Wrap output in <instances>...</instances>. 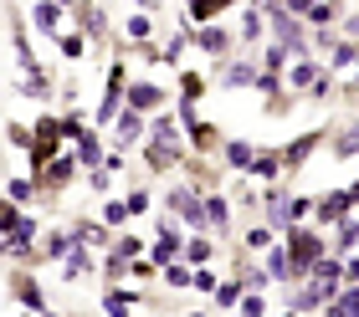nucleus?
I'll use <instances>...</instances> for the list:
<instances>
[{
  "mask_svg": "<svg viewBox=\"0 0 359 317\" xmlns=\"http://www.w3.org/2000/svg\"><path fill=\"white\" fill-rule=\"evenodd\" d=\"M123 272H134V266H128V261H123L118 251H108V261H103V276H108V281H118Z\"/></svg>",
  "mask_w": 359,
  "mask_h": 317,
  "instance_id": "nucleus-36",
  "label": "nucleus"
},
{
  "mask_svg": "<svg viewBox=\"0 0 359 317\" xmlns=\"http://www.w3.org/2000/svg\"><path fill=\"white\" fill-rule=\"evenodd\" d=\"M62 10H67V6H57V0H36V10H31V26L46 31V36H62Z\"/></svg>",
  "mask_w": 359,
  "mask_h": 317,
  "instance_id": "nucleus-8",
  "label": "nucleus"
},
{
  "mask_svg": "<svg viewBox=\"0 0 359 317\" xmlns=\"http://www.w3.org/2000/svg\"><path fill=\"white\" fill-rule=\"evenodd\" d=\"M329 92H334V77H329V72H323V77L313 82V92H308V97H313V103H323V97H329Z\"/></svg>",
  "mask_w": 359,
  "mask_h": 317,
  "instance_id": "nucleus-43",
  "label": "nucleus"
},
{
  "mask_svg": "<svg viewBox=\"0 0 359 317\" xmlns=\"http://www.w3.org/2000/svg\"><path fill=\"white\" fill-rule=\"evenodd\" d=\"M349 210H354V195H349V190H334V195L313 199L318 225H344V220H349Z\"/></svg>",
  "mask_w": 359,
  "mask_h": 317,
  "instance_id": "nucleus-4",
  "label": "nucleus"
},
{
  "mask_svg": "<svg viewBox=\"0 0 359 317\" xmlns=\"http://www.w3.org/2000/svg\"><path fill=\"white\" fill-rule=\"evenodd\" d=\"M149 139H159V143H180V123L170 118V113H159V118L149 123Z\"/></svg>",
  "mask_w": 359,
  "mask_h": 317,
  "instance_id": "nucleus-25",
  "label": "nucleus"
},
{
  "mask_svg": "<svg viewBox=\"0 0 359 317\" xmlns=\"http://www.w3.org/2000/svg\"><path fill=\"white\" fill-rule=\"evenodd\" d=\"M247 246L252 251H272V230H247Z\"/></svg>",
  "mask_w": 359,
  "mask_h": 317,
  "instance_id": "nucleus-41",
  "label": "nucleus"
},
{
  "mask_svg": "<svg viewBox=\"0 0 359 317\" xmlns=\"http://www.w3.org/2000/svg\"><path fill=\"white\" fill-rule=\"evenodd\" d=\"M72 236H77V246H103V241H108V230H103V225H93V220H77V225H72Z\"/></svg>",
  "mask_w": 359,
  "mask_h": 317,
  "instance_id": "nucleus-27",
  "label": "nucleus"
},
{
  "mask_svg": "<svg viewBox=\"0 0 359 317\" xmlns=\"http://www.w3.org/2000/svg\"><path fill=\"white\" fill-rule=\"evenodd\" d=\"M354 251H359V215H349L334 236V256H354Z\"/></svg>",
  "mask_w": 359,
  "mask_h": 317,
  "instance_id": "nucleus-18",
  "label": "nucleus"
},
{
  "mask_svg": "<svg viewBox=\"0 0 359 317\" xmlns=\"http://www.w3.org/2000/svg\"><path fill=\"white\" fill-rule=\"evenodd\" d=\"M210 256H216V246H210L205 236H195V241H185V261H190V266H205Z\"/></svg>",
  "mask_w": 359,
  "mask_h": 317,
  "instance_id": "nucleus-28",
  "label": "nucleus"
},
{
  "mask_svg": "<svg viewBox=\"0 0 359 317\" xmlns=\"http://www.w3.org/2000/svg\"><path fill=\"white\" fill-rule=\"evenodd\" d=\"M241 36H247V41H257V36H262V15H257V10H247V15H241Z\"/></svg>",
  "mask_w": 359,
  "mask_h": 317,
  "instance_id": "nucleus-39",
  "label": "nucleus"
},
{
  "mask_svg": "<svg viewBox=\"0 0 359 317\" xmlns=\"http://www.w3.org/2000/svg\"><path fill=\"white\" fill-rule=\"evenodd\" d=\"M149 31H154V21H149V15H144V10H134V15H128V36H149Z\"/></svg>",
  "mask_w": 359,
  "mask_h": 317,
  "instance_id": "nucleus-37",
  "label": "nucleus"
},
{
  "mask_svg": "<svg viewBox=\"0 0 359 317\" xmlns=\"http://www.w3.org/2000/svg\"><path fill=\"white\" fill-rule=\"evenodd\" d=\"M257 92L272 97V92H277V72H262V77H257Z\"/></svg>",
  "mask_w": 359,
  "mask_h": 317,
  "instance_id": "nucleus-48",
  "label": "nucleus"
},
{
  "mask_svg": "<svg viewBox=\"0 0 359 317\" xmlns=\"http://www.w3.org/2000/svg\"><path fill=\"white\" fill-rule=\"evenodd\" d=\"M334 154H339V159L359 154V123H349V128H344V139H334Z\"/></svg>",
  "mask_w": 359,
  "mask_h": 317,
  "instance_id": "nucleus-33",
  "label": "nucleus"
},
{
  "mask_svg": "<svg viewBox=\"0 0 359 317\" xmlns=\"http://www.w3.org/2000/svg\"><path fill=\"white\" fill-rule=\"evenodd\" d=\"M144 164H149V169H175V164H180V143L149 139V143H144Z\"/></svg>",
  "mask_w": 359,
  "mask_h": 317,
  "instance_id": "nucleus-11",
  "label": "nucleus"
},
{
  "mask_svg": "<svg viewBox=\"0 0 359 317\" xmlns=\"http://www.w3.org/2000/svg\"><path fill=\"white\" fill-rule=\"evenodd\" d=\"M318 77H323V72H318V62H308V57L292 66V87H308V92H313V82H318Z\"/></svg>",
  "mask_w": 359,
  "mask_h": 317,
  "instance_id": "nucleus-29",
  "label": "nucleus"
},
{
  "mask_svg": "<svg viewBox=\"0 0 359 317\" xmlns=\"http://www.w3.org/2000/svg\"><path fill=\"white\" fill-rule=\"evenodd\" d=\"M318 6V0H283V10H292V15H303V21H308V10H313Z\"/></svg>",
  "mask_w": 359,
  "mask_h": 317,
  "instance_id": "nucleus-45",
  "label": "nucleus"
},
{
  "mask_svg": "<svg viewBox=\"0 0 359 317\" xmlns=\"http://www.w3.org/2000/svg\"><path fill=\"white\" fill-rule=\"evenodd\" d=\"M344 272H349V281L359 287V251H354V256H344Z\"/></svg>",
  "mask_w": 359,
  "mask_h": 317,
  "instance_id": "nucleus-49",
  "label": "nucleus"
},
{
  "mask_svg": "<svg viewBox=\"0 0 359 317\" xmlns=\"http://www.w3.org/2000/svg\"><path fill=\"white\" fill-rule=\"evenodd\" d=\"M262 62H267V72H283V62H287V52H283V46H267V57H262Z\"/></svg>",
  "mask_w": 359,
  "mask_h": 317,
  "instance_id": "nucleus-44",
  "label": "nucleus"
},
{
  "mask_svg": "<svg viewBox=\"0 0 359 317\" xmlns=\"http://www.w3.org/2000/svg\"><path fill=\"white\" fill-rule=\"evenodd\" d=\"M231 6H236V0H185V15L195 26H210L221 10H231Z\"/></svg>",
  "mask_w": 359,
  "mask_h": 317,
  "instance_id": "nucleus-12",
  "label": "nucleus"
},
{
  "mask_svg": "<svg viewBox=\"0 0 359 317\" xmlns=\"http://www.w3.org/2000/svg\"><path fill=\"white\" fill-rule=\"evenodd\" d=\"M128 215H134V210H128V199H108V205H103V225H108V230H118Z\"/></svg>",
  "mask_w": 359,
  "mask_h": 317,
  "instance_id": "nucleus-30",
  "label": "nucleus"
},
{
  "mask_svg": "<svg viewBox=\"0 0 359 317\" xmlns=\"http://www.w3.org/2000/svg\"><path fill=\"white\" fill-rule=\"evenodd\" d=\"M103 159H108V154H103V143H97V133L88 128L83 139H77V164H83V169H103Z\"/></svg>",
  "mask_w": 359,
  "mask_h": 317,
  "instance_id": "nucleus-16",
  "label": "nucleus"
},
{
  "mask_svg": "<svg viewBox=\"0 0 359 317\" xmlns=\"http://www.w3.org/2000/svg\"><path fill=\"white\" fill-rule=\"evenodd\" d=\"M180 92H185V103L205 97V82H201V72H180Z\"/></svg>",
  "mask_w": 359,
  "mask_h": 317,
  "instance_id": "nucleus-34",
  "label": "nucleus"
},
{
  "mask_svg": "<svg viewBox=\"0 0 359 317\" xmlns=\"http://www.w3.org/2000/svg\"><path fill=\"white\" fill-rule=\"evenodd\" d=\"M88 185H93V190H108V185H113V174H108V169H93V174H88Z\"/></svg>",
  "mask_w": 359,
  "mask_h": 317,
  "instance_id": "nucleus-47",
  "label": "nucleus"
},
{
  "mask_svg": "<svg viewBox=\"0 0 359 317\" xmlns=\"http://www.w3.org/2000/svg\"><path fill=\"white\" fill-rule=\"evenodd\" d=\"M195 46H201L205 57H226V46H231V36H226L221 26H201V31H195Z\"/></svg>",
  "mask_w": 359,
  "mask_h": 317,
  "instance_id": "nucleus-15",
  "label": "nucleus"
},
{
  "mask_svg": "<svg viewBox=\"0 0 359 317\" xmlns=\"http://www.w3.org/2000/svg\"><path fill=\"white\" fill-rule=\"evenodd\" d=\"M88 272H93V256L83 251V246H72V256L62 261V276H67V281H77V276H88Z\"/></svg>",
  "mask_w": 359,
  "mask_h": 317,
  "instance_id": "nucleus-24",
  "label": "nucleus"
},
{
  "mask_svg": "<svg viewBox=\"0 0 359 317\" xmlns=\"http://www.w3.org/2000/svg\"><path fill=\"white\" fill-rule=\"evenodd\" d=\"M221 87H257V66L252 62H226L221 66Z\"/></svg>",
  "mask_w": 359,
  "mask_h": 317,
  "instance_id": "nucleus-14",
  "label": "nucleus"
},
{
  "mask_svg": "<svg viewBox=\"0 0 359 317\" xmlns=\"http://www.w3.org/2000/svg\"><path fill=\"white\" fill-rule=\"evenodd\" d=\"M339 10H344V0H318V6H313V10H308V21H313V26H323V31H329V26H339Z\"/></svg>",
  "mask_w": 359,
  "mask_h": 317,
  "instance_id": "nucleus-23",
  "label": "nucleus"
},
{
  "mask_svg": "<svg viewBox=\"0 0 359 317\" xmlns=\"http://www.w3.org/2000/svg\"><path fill=\"white\" fill-rule=\"evenodd\" d=\"M241 297H247V292H241V281H226V287L216 292V307H236Z\"/></svg>",
  "mask_w": 359,
  "mask_h": 317,
  "instance_id": "nucleus-35",
  "label": "nucleus"
},
{
  "mask_svg": "<svg viewBox=\"0 0 359 317\" xmlns=\"http://www.w3.org/2000/svg\"><path fill=\"white\" fill-rule=\"evenodd\" d=\"M77 15H83V26L93 31V36H103V31H108V21H103V10H97L93 0H83V6H77Z\"/></svg>",
  "mask_w": 359,
  "mask_h": 317,
  "instance_id": "nucleus-31",
  "label": "nucleus"
},
{
  "mask_svg": "<svg viewBox=\"0 0 359 317\" xmlns=\"http://www.w3.org/2000/svg\"><path fill=\"white\" fill-rule=\"evenodd\" d=\"M283 246H287V256L298 261V272H318V261L329 256V251H323V236H318V230H303V225L283 230Z\"/></svg>",
  "mask_w": 359,
  "mask_h": 317,
  "instance_id": "nucleus-1",
  "label": "nucleus"
},
{
  "mask_svg": "<svg viewBox=\"0 0 359 317\" xmlns=\"http://www.w3.org/2000/svg\"><path fill=\"white\" fill-rule=\"evenodd\" d=\"M205 220H210V230L231 225V205H226V195H205Z\"/></svg>",
  "mask_w": 359,
  "mask_h": 317,
  "instance_id": "nucleus-20",
  "label": "nucleus"
},
{
  "mask_svg": "<svg viewBox=\"0 0 359 317\" xmlns=\"http://www.w3.org/2000/svg\"><path fill=\"white\" fill-rule=\"evenodd\" d=\"M128 108H134V113L165 108V87H159V82H134V87H128Z\"/></svg>",
  "mask_w": 359,
  "mask_h": 317,
  "instance_id": "nucleus-7",
  "label": "nucleus"
},
{
  "mask_svg": "<svg viewBox=\"0 0 359 317\" xmlns=\"http://www.w3.org/2000/svg\"><path fill=\"white\" fill-rule=\"evenodd\" d=\"M57 46H62V57H67V62H83L88 57V36H57Z\"/></svg>",
  "mask_w": 359,
  "mask_h": 317,
  "instance_id": "nucleus-32",
  "label": "nucleus"
},
{
  "mask_svg": "<svg viewBox=\"0 0 359 317\" xmlns=\"http://www.w3.org/2000/svg\"><path fill=\"white\" fill-rule=\"evenodd\" d=\"M123 108H128V72H123V62H113V66H108L103 103H97V123H118Z\"/></svg>",
  "mask_w": 359,
  "mask_h": 317,
  "instance_id": "nucleus-2",
  "label": "nucleus"
},
{
  "mask_svg": "<svg viewBox=\"0 0 359 317\" xmlns=\"http://www.w3.org/2000/svg\"><path fill=\"white\" fill-rule=\"evenodd\" d=\"M11 317H21V312H11Z\"/></svg>",
  "mask_w": 359,
  "mask_h": 317,
  "instance_id": "nucleus-52",
  "label": "nucleus"
},
{
  "mask_svg": "<svg viewBox=\"0 0 359 317\" xmlns=\"http://www.w3.org/2000/svg\"><path fill=\"white\" fill-rule=\"evenodd\" d=\"M323 143V128H308L303 139H292L287 148H283V169H303V159L313 154V148Z\"/></svg>",
  "mask_w": 359,
  "mask_h": 317,
  "instance_id": "nucleus-5",
  "label": "nucleus"
},
{
  "mask_svg": "<svg viewBox=\"0 0 359 317\" xmlns=\"http://www.w3.org/2000/svg\"><path fill=\"white\" fill-rule=\"evenodd\" d=\"M267 276H272V281H292V276H303V272H298V261L287 256V246H272V251H267Z\"/></svg>",
  "mask_w": 359,
  "mask_h": 317,
  "instance_id": "nucleus-13",
  "label": "nucleus"
},
{
  "mask_svg": "<svg viewBox=\"0 0 359 317\" xmlns=\"http://www.w3.org/2000/svg\"><path fill=\"white\" fill-rule=\"evenodd\" d=\"M165 199H170V210H175L185 225H195V230H205V225H210V220H205V199L195 195V190H185V185H180V190H170Z\"/></svg>",
  "mask_w": 359,
  "mask_h": 317,
  "instance_id": "nucleus-3",
  "label": "nucleus"
},
{
  "mask_svg": "<svg viewBox=\"0 0 359 317\" xmlns=\"http://www.w3.org/2000/svg\"><path fill=\"white\" fill-rule=\"evenodd\" d=\"M277 169H283V148H277V154L267 148V154H257V164H252L257 179H277Z\"/></svg>",
  "mask_w": 359,
  "mask_h": 317,
  "instance_id": "nucleus-26",
  "label": "nucleus"
},
{
  "mask_svg": "<svg viewBox=\"0 0 359 317\" xmlns=\"http://www.w3.org/2000/svg\"><path fill=\"white\" fill-rule=\"evenodd\" d=\"M36 195H41V179H21V174L6 179V199L11 205H26V199H36Z\"/></svg>",
  "mask_w": 359,
  "mask_h": 317,
  "instance_id": "nucleus-19",
  "label": "nucleus"
},
{
  "mask_svg": "<svg viewBox=\"0 0 359 317\" xmlns=\"http://www.w3.org/2000/svg\"><path fill=\"white\" fill-rule=\"evenodd\" d=\"M262 312H267V302H262L257 292H247V297H241V317H262Z\"/></svg>",
  "mask_w": 359,
  "mask_h": 317,
  "instance_id": "nucleus-40",
  "label": "nucleus"
},
{
  "mask_svg": "<svg viewBox=\"0 0 359 317\" xmlns=\"http://www.w3.org/2000/svg\"><path fill=\"white\" fill-rule=\"evenodd\" d=\"M134 139H144V113L123 108L118 113V143H134Z\"/></svg>",
  "mask_w": 359,
  "mask_h": 317,
  "instance_id": "nucleus-22",
  "label": "nucleus"
},
{
  "mask_svg": "<svg viewBox=\"0 0 359 317\" xmlns=\"http://www.w3.org/2000/svg\"><path fill=\"white\" fill-rule=\"evenodd\" d=\"M128 210H134V215H144V210H149V195H144V190H134V195H128Z\"/></svg>",
  "mask_w": 359,
  "mask_h": 317,
  "instance_id": "nucleus-46",
  "label": "nucleus"
},
{
  "mask_svg": "<svg viewBox=\"0 0 359 317\" xmlns=\"http://www.w3.org/2000/svg\"><path fill=\"white\" fill-rule=\"evenodd\" d=\"M11 292H15V302H21V307H31V317H46V297H41V287H36V281L11 276Z\"/></svg>",
  "mask_w": 359,
  "mask_h": 317,
  "instance_id": "nucleus-9",
  "label": "nucleus"
},
{
  "mask_svg": "<svg viewBox=\"0 0 359 317\" xmlns=\"http://www.w3.org/2000/svg\"><path fill=\"white\" fill-rule=\"evenodd\" d=\"M57 6H67V10H72V6H77V0H57Z\"/></svg>",
  "mask_w": 359,
  "mask_h": 317,
  "instance_id": "nucleus-50",
  "label": "nucleus"
},
{
  "mask_svg": "<svg viewBox=\"0 0 359 317\" xmlns=\"http://www.w3.org/2000/svg\"><path fill=\"white\" fill-rule=\"evenodd\" d=\"M226 164H231V169H241V174H252V164H257V148H252L247 139H226Z\"/></svg>",
  "mask_w": 359,
  "mask_h": 317,
  "instance_id": "nucleus-17",
  "label": "nucleus"
},
{
  "mask_svg": "<svg viewBox=\"0 0 359 317\" xmlns=\"http://www.w3.org/2000/svg\"><path fill=\"white\" fill-rule=\"evenodd\" d=\"M113 251H118L128 266H134V261H139V241H134V236H118V241H113Z\"/></svg>",
  "mask_w": 359,
  "mask_h": 317,
  "instance_id": "nucleus-38",
  "label": "nucleus"
},
{
  "mask_svg": "<svg viewBox=\"0 0 359 317\" xmlns=\"http://www.w3.org/2000/svg\"><path fill=\"white\" fill-rule=\"evenodd\" d=\"M185 133H190V148H195V154L226 148V143H221V128H216V123H205V118H190V123H185Z\"/></svg>",
  "mask_w": 359,
  "mask_h": 317,
  "instance_id": "nucleus-6",
  "label": "nucleus"
},
{
  "mask_svg": "<svg viewBox=\"0 0 359 317\" xmlns=\"http://www.w3.org/2000/svg\"><path fill=\"white\" fill-rule=\"evenodd\" d=\"M195 292H221V287H216V276H210L205 266H195Z\"/></svg>",
  "mask_w": 359,
  "mask_h": 317,
  "instance_id": "nucleus-42",
  "label": "nucleus"
},
{
  "mask_svg": "<svg viewBox=\"0 0 359 317\" xmlns=\"http://www.w3.org/2000/svg\"><path fill=\"white\" fill-rule=\"evenodd\" d=\"M323 317H359V287L349 281L344 292H339V302L334 307H323Z\"/></svg>",
  "mask_w": 359,
  "mask_h": 317,
  "instance_id": "nucleus-21",
  "label": "nucleus"
},
{
  "mask_svg": "<svg viewBox=\"0 0 359 317\" xmlns=\"http://www.w3.org/2000/svg\"><path fill=\"white\" fill-rule=\"evenodd\" d=\"M190 317H205V312H190Z\"/></svg>",
  "mask_w": 359,
  "mask_h": 317,
  "instance_id": "nucleus-51",
  "label": "nucleus"
},
{
  "mask_svg": "<svg viewBox=\"0 0 359 317\" xmlns=\"http://www.w3.org/2000/svg\"><path fill=\"white\" fill-rule=\"evenodd\" d=\"M72 174H77V159H52V164L36 174V179H41V195H46V190H62Z\"/></svg>",
  "mask_w": 359,
  "mask_h": 317,
  "instance_id": "nucleus-10",
  "label": "nucleus"
}]
</instances>
